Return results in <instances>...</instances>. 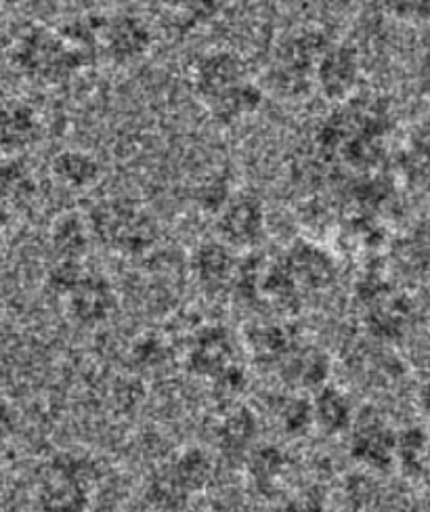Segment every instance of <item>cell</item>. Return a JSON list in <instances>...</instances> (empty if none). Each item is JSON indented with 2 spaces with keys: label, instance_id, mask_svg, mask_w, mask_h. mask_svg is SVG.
<instances>
[{
  "label": "cell",
  "instance_id": "obj_1",
  "mask_svg": "<svg viewBox=\"0 0 430 512\" xmlns=\"http://www.w3.org/2000/svg\"><path fill=\"white\" fill-rule=\"evenodd\" d=\"M193 91L221 122L258 110L263 91L246 80L244 61L229 51L210 53L193 70Z\"/></svg>",
  "mask_w": 430,
  "mask_h": 512
},
{
  "label": "cell",
  "instance_id": "obj_2",
  "mask_svg": "<svg viewBox=\"0 0 430 512\" xmlns=\"http://www.w3.org/2000/svg\"><path fill=\"white\" fill-rule=\"evenodd\" d=\"M212 479V462L202 450H185L147 479L145 496L162 512L183 510Z\"/></svg>",
  "mask_w": 430,
  "mask_h": 512
},
{
  "label": "cell",
  "instance_id": "obj_3",
  "mask_svg": "<svg viewBox=\"0 0 430 512\" xmlns=\"http://www.w3.org/2000/svg\"><path fill=\"white\" fill-rule=\"evenodd\" d=\"M91 464L76 454H57L36 485L40 512H86L91 504Z\"/></svg>",
  "mask_w": 430,
  "mask_h": 512
},
{
  "label": "cell",
  "instance_id": "obj_4",
  "mask_svg": "<svg viewBox=\"0 0 430 512\" xmlns=\"http://www.w3.org/2000/svg\"><path fill=\"white\" fill-rule=\"evenodd\" d=\"M93 227L103 242L124 252L145 250L152 242V223L143 210L131 204H107L99 208Z\"/></svg>",
  "mask_w": 430,
  "mask_h": 512
},
{
  "label": "cell",
  "instance_id": "obj_5",
  "mask_svg": "<svg viewBox=\"0 0 430 512\" xmlns=\"http://www.w3.org/2000/svg\"><path fill=\"white\" fill-rule=\"evenodd\" d=\"M351 454L374 471H386L395 462V433L376 412H365L351 424Z\"/></svg>",
  "mask_w": 430,
  "mask_h": 512
},
{
  "label": "cell",
  "instance_id": "obj_6",
  "mask_svg": "<svg viewBox=\"0 0 430 512\" xmlns=\"http://www.w3.org/2000/svg\"><path fill=\"white\" fill-rule=\"evenodd\" d=\"M359 57L351 47H328L313 70V84L330 101L351 97L359 84Z\"/></svg>",
  "mask_w": 430,
  "mask_h": 512
},
{
  "label": "cell",
  "instance_id": "obj_7",
  "mask_svg": "<svg viewBox=\"0 0 430 512\" xmlns=\"http://www.w3.org/2000/svg\"><path fill=\"white\" fill-rule=\"evenodd\" d=\"M63 296H66L70 313L80 324H99L114 307L112 286L99 275L82 273L80 280Z\"/></svg>",
  "mask_w": 430,
  "mask_h": 512
},
{
  "label": "cell",
  "instance_id": "obj_8",
  "mask_svg": "<svg viewBox=\"0 0 430 512\" xmlns=\"http://www.w3.org/2000/svg\"><path fill=\"white\" fill-rule=\"evenodd\" d=\"M265 215L263 206L254 198H240L229 202L219 219V233L225 244L252 246L263 238Z\"/></svg>",
  "mask_w": 430,
  "mask_h": 512
},
{
  "label": "cell",
  "instance_id": "obj_9",
  "mask_svg": "<svg viewBox=\"0 0 430 512\" xmlns=\"http://www.w3.org/2000/svg\"><path fill=\"white\" fill-rule=\"evenodd\" d=\"M17 57L21 66L28 72L45 78L61 76V68L70 66L72 53L63 47L57 38H51L49 34H34L21 42Z\"/></svg>",
  "mask_w": 430,
  "mask_h": 512
},
{
  "label": "cell",
  "instance_id": "obj_10",
  "mask_svg": "<svg viewBox=\"0 0 430 512\" xmlns=\"http://www.w3.org/2000/svg\"><path fill=\"white\" fill-rule=\"evenodd\" d=\"M152 45V32L137 17H118L105 30V49L116 61H137Z\"/></svg>",
  "mask_w": 430,
  "mask_h": 512
},
{
  "label": "cell",
  "instance_id": "obj_11",
  "mask_svg": "<svg viewBox=\"0 0 430 512\" xmlns=\"http://www.w3.org/2000/svg\"><path fill=\"white\" fill-rule=\"evenodd\" d=\"M311 416L313 424H317L328 435H340L349 431L355 418L347 395L334 387L319 389V393L311 401Z\"/></svg>",
  "mask_w": 430,
  "mask_h": 512
},
{
  "label": "cell",
  "instance_id": "obj_12",
  "mask_svg": "<svg viewBox=\"0 0 430 512\" xmlns=\"http://www.w3.org/2000/svg\"><path fill=\"white\" fill-rule=\"evenodd\" d=\"M191 366L193 372L212 378H219L227 370H231V340L227 338V334L221 330L202 334L198 345L193 347Z\"/></svg>",
  "mask_w": 430,
  "mask_h": 512
},
{
  "label": "cell",
  "instance_id": "obj_13",
  "mask_svg": "<svg viewBox=\"0 0 430 512\" xmlns=\"http://www.w3.org/2000/svg\"><path fill=\"white\" fill-rule=\"evenodd\" d=\"M290 361L286 364V376L292 378V384L305 389H317L324 384L330 364L328 357L319 351L307 349V351H292Z\"/></svg>",
  "mask_w": 430,
  "mask_h": 512
},
{
  "label": "cell",
  "instance_id": "obj_14",
  "mask_svg": "<svg viewBox=\"0 0 430 512\" xmlns=\"http://www.w3.org/2000/svg\"><path fill=\"white\" fill-rule=\"evenodd\" d=\"M53 173L63 185L82 189L99 179V164L84 152H63L53 162Z\"/></svg>",
  "mask_w": 430,
  "mask_h": 512
},
{
  "label": "cell",
  "instance_id": "obj_15",
  "mask_svg": "<svg viewBox=\"0 0 430 512\" xmlns=\"http://www.w3.org/2000/svg\"><path fill=\"white\" fill-rule=\"evenodd\" d=\"M292 280H303L309 286H324L332 280V263L328 256L321 254L315 248H300L294 250L288 259V269Z\"/></svg>",
  "mask_w": 430,
  "mask_h": 512
},
{
  "label": "cell",
  "instance_id": "obj_16",
  "mask_svg": "<svg viewBox=\"0 0 430 512\" xmlns=\"http://www.w3.org/2000/svg\"><path fill=\"white\" fill-rule=\"evenodd\" d=\"M256 439V418L248 410H238L221 424L219 443L227 456H244Z\"/></svg>",
  "mask_w": 430,
  "mask_h": 512
},
{
  "label": "cell",
  "instance_id": "obj_17",
  "mask_svg": "<svg viewBox=\"0 0 430 512\" xmlns=\"http://www.w3.org/2000/svg\"><path fill=\"white\" fill-rule=\"evenodd\" d=\"M193 271L210 286L223 284L231 277V254L223 244H204L193 256Z\"/></svg>",
  "mask_w": 430,
  "mask_h": 512
},
{
  "label": "cell",
  "instance_id": "obj_18",
  "mask_svg": "<svg viewBox=\"0 0 430 512\" xmlns=\"http://www.w3.org/2000/svg\"><path fill=\"white\" fill-rule=\"evenodd\" d=\"M395 462L410 475H422L426 468V435L420 429L395 433Z\"/></svg>",
  "mask_w": 430,
  "mask_h": 512
},
{
  "label": "cell",
  "instance_id": "obj_19",
  "mask_svg": "<svg viewBox=\"0 0 430 512\" xmlns=\"http://www.w3.org/2000/svg\"><path fill=\"white\" fill-rule=\"evenodd\" d=\"M89 244V231L78 217H63L53 227V246L66 256V261H78Z\"/></svg>",
  "mask_w": 430,
  "mask_h": 512
},
{
  "label": "cell",
  "instance_id": "obj_20",
  "mask_svg": "<svg viewBox=\"0 0 430 512\" xmlns=\"http://www.w3.org/2000/svg\"><path fill=\"white\" fill-rule=\"evenodd\" d=\"M286 466V456L282 450H277L273 445L261 447L250 458V473L256 483L271 485L277 477H282Z\"/></svg>",
  "mask_w": 430,
  "mask_h": 512
},
{
  "label": "cell",
  "instance_id": "obj_21",
  "mask_svg": "<svg viewBox=\"0 0 430 512\" xmlns=\"http://www.w3.org/2000/svg\"><path fill=\"white\" fill-rule=\"evenodd\" d=\"M282 424L284 429L292 435L305 433L309 426H313L311 416V401L305 399H290L282 408Z\"/></svg>",
  "mask_w": 430,
  "mask_h": 512
},
{
  "label": "cell",
  "instance_id": "obj_22",
  "mask_svg": "<svg viewBox=\"0 0 430 512\" xmlns=\"http://www.w3.org/2000/svg\"><path fill=\"white\" fill-rule=\"evenodd\" d=\"M386 13L401 21H418L428 15V0H382Z\"/></svg>",
  "mask_w": 430,
  "mask_h": 512
},
{
  "label": "cell",
  "instance_id": "obj_23",
  "mask_svg": "<svg viewBox=\"0 0 430 512\" xmlns=\"http://www.w3.org/2000/svg\"><path fill=\"white\" fill-rule=\"evenodd\" d=\"M324 508H326L324 494H321L315 487H309V489H303V492H298L296 496H292L286 502L284 512H324Z\"/></svg>",
  "mask_w": 430,
  "mask_h": 512
},
{
  "label": "cell",
  "instance_id": "obj_24",
  "mask_svg": "<svg viewBox=\"0 0 430 512\" xmlns=\"http://www.w3.org/2000/svg\"><path fill=\"white\" fill-rule=\"evenodd\" d=\"M181 9L187 11L191 21L204 24V21H210L221 11V0H185V5Z\"/></svg>",
  "mask_w": 430,
  "mask_h": 512
},
{
  "label": "cell",
  "instance_id": "obj_25",
  "mask_svg": "<svg viewBox=\"0 0 430 512\" xmlns=\"http://www.w3.org/2000/svg\"><path fill=\"white\" fill-rule=\"evenodd\" d=\"M9 439H11V433H7V431H3L0 429V456L5 454V450H7V443H9Z\"/></svg>",
  "mask_w": 430,
  "mask_h": 512
},
{
  "label": "cell",
  "instance_id": "obj_26",
  "mask_svg": "<svg viewBox=\"0 0 430 512\" xmlns=\"http://www.w3.org/2000/svg\"><path fill=\"white\" fill-rule=\"evenodd\" d=\"M164 5H168V7H175V9H181L183 5H185V0H162Z\"/></svg>",
  "mask_w": 430,
  "mask_h": 512
}]
</instances>
